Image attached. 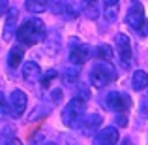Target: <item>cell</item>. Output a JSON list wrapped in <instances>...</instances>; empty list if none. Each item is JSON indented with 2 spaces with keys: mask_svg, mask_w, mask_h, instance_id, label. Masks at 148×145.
Segmentation results:
<instances>
[{
  "mask_svg": "<svg viewBox=\"0 0 148 145\" xmlns=\"http://www.w3.org/2000/svg\"><path fill=\"white\" fill-rule=\"evenodd\" d=\"M15 38L21 42L23 45H32L40 44L41 40H45V26L40 19H26L15 32Z\"/></svg>",
  "mask_w": 148,
  "mask_h": 145,
  "instance_id": "cell-1",
  "label": "cell"
},
{
  "mask_svg": "<svg viewBox=\"0 0 148 145\" xmlns=\"http://www.w3.org/2000/svg\"><path fill=\"white\" fill-rule=\"evenodd\" d=\"M116 76H118V72H116L114 66L109 60H103V62H98V64L92 68L90 83L98 89H103V87H107L109 83H112V81L116 79Z\"/></svg>",
  "mask_w": 148,
  "mask_h": 145,
  "instance_id": "cell-2",
  "label": "cell"
},
{
  "mask_svg": "<svg viewBox=\"0 0 148 145\" xmlns=\"http://www.w3.org/2000/svg\"><path fill=\"white\" fill-rule=\"evenodd\" d=\"M84 111H86V100L84 98H73L62 111V121L68 128H71L79 123V119L84 115Z\"/></svg>",
  "mask_w": 148,
  "mask_h": 145,
  "instance_id": "cell-3",
  "label": "cell"
},
{
  "mask_svg": "<svg viewBox=\"0 0 148 145\" xmlns=\"http://www.w3.org/2000/svg\"><path fill=\"white\" fill-rule=\"evenodd\" d=\"M105 104H107V108L111 109V111L124 113L126 109H130L131 100H130V96H127V94L114 91V92H109V94H107V98H105Z\"/></svg>",
  "mask_w": 148,
  "mask_h": 145,
  "instance_id": "cell-4",
  "label": "cell"
},
{
  "mask_svg": "<svg viewBox=\"0 0 148 145\" xmlns=\"http://www.w3.org/2000/svg\"><path fill=\"white\" fill-rule=\"evenodd\" d=\"M92 57V49L84 44H79L77 38H71V51H69V60L75 64H84Z\"/></svg>",
  "mask_w": 148,
  "mask_h": 145,
  "instance_id": "cell-5",
  "label": "cell"
},
{
  "mask_svg": "<svg viewBox=\"0 0 148 145\" xmlns=\"http://www.w3.org/2000/svg\"><path fill=\"white\" fill-rule=\"evenodd\" d=\"M116 47H118V58L122 60V66L124 68H130L131 64V42L126 34H116Z\"/></svg>",
  "mask_w": 148,
  "mask_h": 145,
  "instance_id": "cell-6",
  "label": "cell"
},
{
  "mask_svg": "<svg viewBox=\"0 0 148 145\" xmlns=\"http://www.w3.org/2000/svg\"><path fill=\"white\" fill-rule=\"evenodd\" d=\"M26 109V94L19 89L11 91L10 94V113L11 117H21Z\"/></svg>",
  "mask_w": 148,
  "mask_h": 145,
  "instance_id": "cell-7",
  "label": "cell"
},
{
  "mask_svg": "<svg viewBox=\"0 0 148 145\" xmlns=\"http://www.w3.org/2000/svg\"><path fill=\"white\" fill-rule=\"evenodd\" d=\"M145 21V8L141 6V4H135V6L130 8V11H127L126 15V23L131 26L133 30H137L139 26H141V23Z\"/></svg>",
  "mask_w": 148,
  "mask_h": 145,
  "instance_id": "cell-8",
  "label": "cell"
},
{
  "mask_svg": "<svg viewBox=\"0 0 148 145\" xmlns=\"http://www.w3.org/2000/svg\"><path fill=\"white\" fill-rule=\"evenodd\" d=\"M6 13L8 15H6V25H4V40H11L17 19H19V11H17V8H8Z\"/></svg>",
  "mask_w": 148,
  "mask_h": 145,
  "instance_id": "cell-9",
  "label": "cell"
},
{
  "mask_svg": "<svg viewBox=\"0 0 148 145\" xmlns=\"http://www.w3.org/2000/svg\"><path fill=\"white\" fill-rule=\"evenodd\" d=\"M118 138H120L118 130H116L114 126H107V128H103V130L96 136L94 142L98 143V145H112V143L118 142Z\"/></svg>",
  "mask_w": 148,
  "mask_h": 145,
  "instance_id": "cell-10",
  "label": "cell"
},
{
  "mask_svg": "<svg viewBox=\"0 0 148 145\" xmlns=\"http://www.w3.org/2000/svg\"><path fill=\"white\" fill-rule=\"evenodd\" d=\"M101 123H103L101 115H98V113H90V115H86L83 119V123H81V130H83L84 136H88V134H92L94 130H98V128L101 126Z\"/></svg>",
  "mask_w": 148,
  "mask_h": 145,
  "instance_id": "cell-11",
  "label": "cell"
},
{
  "mask_svg": "<svg viewBox=\"0 0 148 145\" xmlns=\"http://www.w3.org/2000/svg\"><path fill=\"white\" fill-rule=\"evenodd\" d=\"M23 77H25L28 83H38V81L41 79V70L40 66L36 64V62H26L25 66H23Z\"/></svg>",
  "mask_w": 148,
  "mask_h": 145,
  "instance_id": "cell-12",
  "label": "cell"
},
{
  "mask_svg": "<svg viewBox=\"0 0 148 145\" xmlns=\"http://www.w3.org/2000/svg\"><path fill=\"white\" fill-rule=\"evenodd\" d=\"M131 87H133V91H145L148 87V74L145 70H137V72L133 74V77H131Z\"/></svg>",
  "mask_w": 148,
  "mask_h": 145,
  "instance_id": "cell-13",
  "label": "cell"
},
{
  "mask_svg": "<svg viewBox=\"0 0 148 145\" xmlns=\"http://www.w3.org/2000/svg\"><path fill=\"white\" fill-rule=\"evenodd\" d=\"M23 55H25V49L21 47V45H13V47L10 49V57H8V64L11 66V68H17L19 62L23 60Z\"/></svg>",
  "mask_w": 148,
  "mask_h": 145,
  "instance_id": "cell-14",
  "label": "cell"
},
{
  "mask_svg": "<svg viewBox=\"0 0 148 145\" xmlns=\"http://www.w3.org/2000/svg\"><path fill=\"white\" fill-rule=\"evenodd\" d=\"M25 8L30 13H43L47 10V0H26Z\"/></svg>",
  "mask_w": 148,
  "mask_h": 145,
  "instance_id": "cell-15",
  "label": "cell"
},
{
  "mask_svg": "<svg viewBox=\"0 0 148 145\" xmlns=\"http://www.w3.org/2000/svg\"><path fill=\"white\" fill-rule=\"evenodd\" d=\"M96 57L101 58V60H111L112 57H114V53H112V47L107 44H101L98 45V49H96Z\"/></svg>",
  "mask_w": 148,
  "mask_h": 145,
  "instance_id": "cell-16",
  "label": "cell"
},
{
  "mask_svg": "<svg viewBox=\"0 0 148 145\" xmlns=\"http://www.w3.org/2000/svg\"><path fill=\"white\" fill-rule=\"evenodd\" d=\"M84 11H86V17H90V19H98V15H99L98 0H88V2H84Z\"/></svg>",
  "mask_w": 148,
  "mask_h": 145,
  "instance_id": "cell-17",
  "label": "cell"
},
{
  "mask_svg": "<svg viewBox=\"0 0 148 145\" xmlns=\"http://www.w3.org/2000/svg\"><path fill=\"white\" fill-rule=\"evenodd\" d=\"M66 0H47V8L51 11H53L54 15H62L66 10Z\"/></svg>",
  "mask_w": 148,
  "mask_h": 145,
  "instance_id": "cell-18",
  "label": "cell"
},
{
  "mask_svg": "<svg viewBox=\"0 0 148 145\" xmlns=\"http://www.w3.org/2000/svg\"><path fill=\"white\" fill-rule=\"evenodd\" d=\"M103 15H105V19H107L109 23L114 21V19H116V4H112V6H105Z\"/></svg>",
  "mask_w": 148,
  "mask_h": 145,
  "instance_id": "cell-19",
  "label": "cell"
},
{
  "mask_svg": "<svg viewBox=\"0 0 148 145\" xmlns=\"http://www.w3.org/2000/svg\"><path fill=\"white\" fill-rule=\"evenodd\" d=\"M49 44H47V51H49V53H54V51H56L58 47H60V38H58V40H56V32H53V34H51V38H49Z\"/></svg>",
  "mask_w": 148,
  "mask_h": 145,
  "instance_id": "cell-20",
  "label": "cell"
},
{
  "mask_svg": "<svg viewBox=\"0 0 148 145\" xmlns=\"http://www.w3.org/2000/svg\"><path fill=\"white\" fill-rule=\"evenodd\" d=\"M8 115H10V108H8V104H6L4 94L0 92V119H6Z\"/></svg>",
  "mask_w": 148,
  "mask_h": 145,
  "instance_id": "cell-21",
  "label": "cell"
},
{
  "mask_svg": "<svg viewBox=\"0 0 148 145\" xmlns=\"http://www.w3.org/2000/svg\"><path fill=\"white\" fill-rule=\"evenodd\" d=\"M77 77H79V68H69L68 72H66L64 79H66V83H71V81H75Z\"/></svg>",
  "mask_w": 148,
  "mask_h": 145,
  "instance_id": "cell-22",
  "label": "cell"
},
{
  "mask_svg": "<svg viewBox=\"0 0 148 145\" xmlns=\"http://www.w3.org/2000/svg\"><path fill=\"white\" fill-rule=\"evenodd\" d=\"M64 13H68V17H73V19H75L79 11H77V8L73 6V4H66V10H64Z\"/></svg>",
  "mask_w": 148,
  "mask_h": 145,
  "instance_id": "cell-23",
  "label": "cell"
},
{
  "mask_svg": "<svg viewBox=\"0 0 148 145\" xmlns=\"http://www.w3.org/2000/svg\"><path fill=\"white\" fill-rule=\"evenodd\" d=\"M51 98H53L54 104H60V102H62V91H60V89H54V91L51 92Z\"/></svg>",
  "mask_w": 148,
  "mask_h": 145,
  "instance_id": "cell-24",
  "label": "cell"
},
{
  "mask_svg": "<svg viewBox=\"0 0 148 145\" xmlns=\"http://www.w3.org/2000/svg\"><path fill=\"white\" fill-rule=\"evenodd\" d=\"M137 32L141 34V36H148V21H146V19L141 23V26L137 28Z\"/></svg>",
  "mask_w": 148,
  "mask_h": 145,
  "instance_id": "cell-25",
  "label": "cell"
},
{
  "mask_svg": "<svg viewBox=\"0 0 148 145\" xmlns=\"http://www.w3.org/2000/svg\"><path fill=\"white\" fill-rule=\"evenodd\" d=\"M11 134H13V130H11L10 126H6V128H4V134L0 136V142H10V139H8V138H10Z\"/></svg>",
  "mask_w": 148,
  "mask_h": 145,
  "instance_id": "cell-26",
  "label": "cell"
},
{
  "mask_svg": "<svg viewBox=\"0 0 148 145\" xmlns=\"http://www.w3.org/2000/svg\"><path fill=\"white\" fill-rule=\"evenodd\" d=\"M8 8H10V6H8V0H0V15L6 13Z\"/></svg>",
  "mask_w": 148,
  "mask_h": 145,
  "instance_id": "cell-27",
  "label": "cell"
},
{
  "mask_svg": "<svg viewBox=\"0 0 148 145\" xmlns=\"http://www.w3.org/2000/svg\"><path fill=\"white\" fill-rule=\"evenodd\" d=\"M116 123H118L120 126H126V124H127V119L124 115H118V117H116Z\"/></svg>",
  "mask_w": 148,
  "mask_h": 145,
  "instance_id": "cell-28",
  "label": "cell"
},
{
  "mask_svg": "<svg viewBox=\"0 0 148 145\" xmlns=\"http://www.w3.org/2000/svg\"><path fill=\"white\" fill-rule=\"evenodd\" d=\"M112 4H118V0H103V6H112Z\"/></svg>",
  "mask_w": 148,
  "mask_h": 145,
  "instance_id": "cell-29",
  "label": "cell"
},
{
  "mask_svg": "<svg viewBox=\"0 0 148 145\" xmlns=\"http://www.w3.org/2000/svg\"><path fill=\"white\" fill-rule=\"evenodd\" d=\"M131 2H137V0H131Z\"/></svg>",
  "mask_w": 148,
  "mask_h": 145,
  "instance_id": "cell-30",
  "label": "cell"
}]
</instances>
